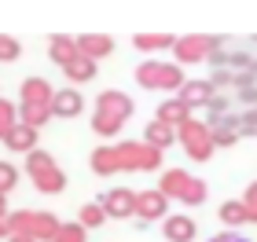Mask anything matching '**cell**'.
<instances>
[{"label":"cell","mask_w":257,"mask_h":242,"mask_svg":"<svg viewBox=\"0 0 257 242\" xmlns=\"http://www.w3.org/2000/svg\"><path fill=\"white\" fill-rule=\"evenodd\" d=\"M140 81H144V85H177L180 74L173 70V66H144V70H140Z\"/></svg>","instance_id":"obj_1"},{"label":"cell","mask_w":257,"mask_h":242,"mask_svg":"<svg viewBox=\"0 0 257 242\" xmlns=\"http://www.w3.org/2000/svg\"><path fill=\"white\" fill-rule=\"evenodd\" d=\"M81 48L88 55H107L110 52V37H81Z\"/></svg>","instance_id":"obj_2"},{"label":"cell","mask_w":257,"mask_h":242,"mask_svg":"<svg viewBox=\"0 0 257 242\" xmlns=\"http://www.w3.org/2000/svg\"><path fill=\"white\" fill-rule=\"evenodd\" d=\"M77 110H81V99L74 92H63V96L55 99V114H77Z\"/></svg>","instance_id":"obj_3"},{"label":"cell","mask_w":257,"mask_h":242,"mask_svg":"<svg viewBox=\"0 0 257 242\" xmlns=\"http://www.w3.org/2000/svg\"><path fill=\"white\" fill-rule=\"evenodd\" d=\"M169 235L173 238H191L195 235V224L191 220H177V224H169Z\"/></svg>","instance_id":"obj_4"},{"label":"cell","mask_w":257,"mask_h":242,"mask_svg":"<svg viewBox=\"0 0 257 242\" xmlns=\"http://www.w3.org/2000/svg\"><path fill=\"white\" fill-rule=\"evenodd\" d=\"M246 216H250V209H246V205H235V202H231V205H224V220L239 224V220H246Z\"/></svg>","instance_id":"obj_5"},{"label":"cell","mask_w":257,"mask_h":242,"mask_svg":"<svg viewBox=\"0 0 257 242\" xmlns=\"http://www.w3.org/2000/svg\"><path fill=\"white\" fill-rule=\"evenodd\" d=\"M151 143H158V147H166L169 143V132H166V125H151Z\"/></svg>","instance_id":"obj_6"},{"label":"cell","mask_w":257,"mask_h":242,"mask_svg":"<svg viewBox=\"0 0 257 242\" xmlns=\"http://www.w3.org/2000/svg\"><path fill=\"white\" fill-rule=\"evenodd\" d=\"M140 48H166V44H173L169 37H136Z\"/></svg>","instance_id":"obj_7"},{"label":"cell","mask_w":257,"mask_h":242,"mask_svg":"<svg viewBox=\"0 0 257 242\" xmlns=\"http://www.w3.org/2000/svg\"><path fill=\"white\" fill-rule=\"evenodd\" d=\"M15 55H19V44L8 41V37H0V59H15Z\"/></svg>","instance_id":"obj_8"},{"label":"cell","mask_w":257,"mask_h":242,"mask_svg":"<svg viewBox=\"0 0 257 242\" xmlns=\"http://www.w3.org/2000/svg\"><path fill=\"white\" fill-rule=\"evenodd\" d=\"M88 70H92V63H88V59H85V63H70V74H74V77H81V81L88 77Z\"/></svg>","instance_id":"obj_9"},{"label":"cell","mask_w":257,"mask_h":242,"mask_svg":"<svg viewBox=\"0 0 257 242\" xmlns=\"http://www.w3.org/2000/svg\"><path fill=\"white\" fill-rule=\"evenodd\" d=\"M144 209L147 213H162V194H151V198L144 202Z\"/></svg>","instance_id":"obj_10"},{"label":"cell","mask_w":257,"mask_h":242,"mask_svg":"<svg viewBox=\"0 0 257 242\" xmlns=\"http://www.w3.org/2000/svg\"><path fill=\"white\" fill-rule=\"evenodd\" d=\"M81 216H85V224H99V220H103V213L96 209V205H88V209L81 213Z\"/></svg>","instance_id":"obj_11"},{"label":"cell","mask_w":257,"mask_h":242,"mask_svg":"<svg viewBox=\"0 0 257 242\" xmlns=\"http://www.w3.org/2000/svg\"><path fill=\"white\" fill-rule=\"evenodd\" d=\"M110 209H114V213H125V209H128L125 194H114V198H110Z\"/></svg>","instance_id":"obj_12"},{"label":"cell","mask_w":257,"mask_h":242,"mask_svg":"<svg viewBox=\"0 0 257 242\" xmlns=\"http://www.w3.org/2000/svg\"><path fill=\"white\" fill-rule=\"evenodd\" d=\"M213 242H217V238H213ZM220 242H239V238H220Z\"/></svg>","instance_id":"obj_13"}]
</instances>
